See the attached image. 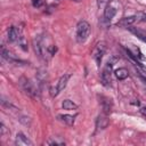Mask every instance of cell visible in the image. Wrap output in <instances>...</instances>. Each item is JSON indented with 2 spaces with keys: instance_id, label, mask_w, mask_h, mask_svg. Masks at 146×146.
I'll return each instance as SVG.
<instances>
[{
  "instance_id": "1",
  "label": "cell",
  "mask_w": 146,
  "mask_h": 146,
  "mask_svg": "<svg viewBox=\"0 0 146 146\" xmlns=\"http://www.w3.org/2000/svg\"><path fill=\"white\" fill-rule=\"evenodd\" d=\"M90 34V25L86 21H81L76 25V40L78 42H84Z\"/></svg>"
},
{
  "instance_id": "2",
  "label": "cell",
  "mask_w": 146,
  "mask_h": 146,
  "mask_svg": "<svg viewBox=\"0 0 146 146\" xmlns=\"http://www.w3.org/2000/svg\"><path fill=\"white\" fill-rule=\"evenodd\" d=\"M112 67H113V63L112 62H107L106 65L103 68L102 72V83L105 87H110L111 86V75H112Z\"/></svg>"
},
{
  "instance_id": "3",
  "label": "cell",
  "mask_w": 146,
  "mask_h": 146,
  "mask_svg": "<svg viewBox=\"0 0 146 146\" xmlns=\"http://www.w3.org/2000/svg\"><path fill=\"white\" fill-rule=\"evenodd\" d=\"M105 51H106V46H105L104 42H99V43L95 47V49H94V51H92V58L95 59V62H96V64H97L98 66H99L100 63H102V58H103Z\"/></svg>"
},
{
  "instance_id": "4",
  "label": "cell",
  "mask_w": 146,
  "mask_h": 146,
  "mask_svg": "<svg viewBox=\"0 0 146 146\" xmlns=\"http://www.w3.org/2000/svg\"><path fill=\"white\" fill-rule=\"evenodd\" d=\"M21 84H22V88L24 89V91L26 94H29L30 96H35L36 95V90L34 88V86L32 84V82L25 78H22L21 79Z\"/></svg>"
},
{
  "instance_id": "5",
  "label": "cell",
  "mask_w": 146,
  "mask_h": 146,
  "mask_svg": "<svg viewBox=\"0 0 146 146\" xmlns=\"http://www.w3.org/2000/svg\"><path fill=\"white\" fill-rule=\"evenodd\" d=\"M15 144L17 146H32L33 143L22 132H18L17 136H16V139H15Z\"/></svg>"
},
{
  "instance_id": "6",
  "label": "cell",
  "mask_w": 146,
  "mask_h": 146,
  "mask_svg": "<svg viewBox=\"0 0 146 146\" xmlns=\"http://www.w3.org/2000/svg\"><path fill=\"white\" fill-rule=\"evenodd\" d=\"M115 14H116V9L113 6H111L110 3H107L105 6V9H104V18H105V21L110 22L115 16Z\"/></svg>"
},
{
  "instance_id": "7",
  "label": "cell",
  "mask_w": 146,
  "mask_h": 146,
  "mask_svg": "<svg viewBox=\"0 0 146 146\" xmlns=\"http://www.w3.org/2000/svg\"><path fill=\"white\" fill-rule=\"evenodd\" d=\"M132 34H135L139 40H141L143 42H146V32L140 30V29H137V27H131V26H128L127 27Z\"/></svg>"
},
{
  "instance_id": "8",
  "label": "cell",
  "mask_w": 146,
  "mask_h": 146,
  "mask_svg": "<svg viewBox=\"0 0 146 146\" xmlns=\"http://www.w3.org/2000/svg\"><path fill=\"white\" fill-rule=\"evenodd\" d=\"M136 21H137V16H136V15H133V16H128V17H124V18H122L121 21H119V22H117V25H119V26H123V27H128V26H130L131 24H133Z\"/></svg>"
},
{
  "instance_id": "9",
  "label": "cell",
  "mask_w": 146,
  "mask_h": 146,
  "mask_svg": "<svg viewBox=\"0 0 146 146\" xmlns=\"http://www.w3.org/2000/svg\"><path fill=\"white\" fill-rule=\"evenodd\" d=\"M19 31L17 30V27L15 26H10L8 30V40L10 42H14L16 40H19Z\"/></svg>"
},
{
  "instance_id": "10",
  "label": "cell",
  "mask_w": 146,
  "mask_h": 146,
  "mask_svg": "<svg viewBox=\"0 0 146 146\" xmlns=\"http://www.w3.org/2000/svg\"><path fill=\"white\" fill-rule=\"evenodd\" d=\"M70 78H71V74H64V75L60 76V79L58 80V83H57V89H58L59 92L65 89V87H66Z\"/></svg>"
},
{
  "instance_id": "11",
  "label": "cell",
  "mask_w": 146,
  "mask_h": 146,
  "mask_svg": "<svg viewBox=\"0 0 146 146\" xmlns=\"http://www.w3.org/2000/svg\"><path fill=\"white\" fill-rule=\"evenodd\" d=\"M108 125V119L105 115H99L96 121V127L98 129H105Z\"/></svg>"
},
{
  "instance_id": "12",
  "label": "cell",
  "mask_w": 146,
  "mask_h": 146,
  "mask_svg": "<svg viewBox=\"0 0 146 146\" xmlns=\"http://www.w3.org/2000/svg\"><path fill=\"white\" fill-rule=\"evenodd\" d=\"M114 74H115L116 79H119V80H124V79L128 78L129 72H128L127 68H124V67H120V68H117V70L114 71Z\"/></svg>"
},
{
  "instance_id": "13",
  "label": "cell",
  "mask_w": 146,
  "mask_h": 146,
  "mask_svg": "<svg viewBox=\"0 0 146 146\" xmlns=\"http://www.w3.org/2000/svg\"><path fill=\"white\" fill-rule=\"evenodd\" d=\"M57 117H58L59 121L64 122V123L67 124V125H72V124L74 123V116H72V115H68V114H60V115H58Z\"/></svg>"
},
{
  "instance_id": "14",
  "label": "cell",
  "mask_w": 146,
  "mask_h": 146,
  "mask_svg": "<svg viewBox=\"0 0 146 146\" xmlns=\"http://www.w3.org/2000/svg\"><path fill=\"white\" fill-rule=\"evenodd\" d=\"M62 106H63L64 110H67V111H72V110H76L78 108V105L75 103H73L72 100H70V99H65L63 102Z\"/></svg>"
},
{
  "instance_id": "15",
  "label": "cell",
  "mask_w": 146,
  "mask_h": 146,
  "mask_svg": "<svg viewBox=\"0 0 146 146\" xmlns=\"http://www.w3.org/2000/svg\"><path fill=\"white\" fill-rule=\"evenodd\" d=\"M47 144L48 145H65V141L64 140H62V139H56V138H51V139H49L48 141H47Z\"/></svg>"
},
{
  "instance_id": "16",
  "label": "cell",
  "mask_w": 146,
  "mask_h": 146,
  "mask_svg": "<svg viewBox=\"0 0 146 146\" xmlns=\"http://www.w3.org/2000/svg\"><path fill=\"white\" fill-rule=\"evenodd\" d=\"M6 133H9V131L6 129L5 124H3V123H1V124H0V136H1V137H5V136H6Z\"/></svg>"
},
{
  "instance_id": "17",
  "label": "cell",
  "mask_w": 146,
  "mask_h": 146,
  "mask_svg": "<svg viewBox=\"0 0 146 146\" xmlns=\"http://www.w3.org/2000/svg\"><path fill=\"white\" fill-rule=\"evenodd\" d=\"M136 16H137V19H140L143 22H146V14L145 13H139Z\"/></svg>"
},
{
  "instance_id": "18",
  "label": "cell",
  "mask_w": 146,
  "mask_h": 146,
  "mask_svg": "<svg viewBox=\"0 0 146 146\" xmlns=\"http://www.w3.org/2000/svg\"><path fill=\"white\" fill-rule=\"evenodd\" d=\"M19 42H21V47L23 48V50H27V47H26V43H25V39L23 36L19 38Z\"/></svg>"
},
{
  "instance_id": "19",
  "label": "cell",
  "mask_w": 146,
  "mask_h": 146,
  "mask_svg": "<svg viewBox=\"0 0 146 146\" xmlns=\"http://www.w3.org/2000/svg\"><path fill=\"white\" fill-rule=\"evenodd\" d=\"M32 3H33V6L34 7H41L42 6V3H43V1L42 0H32Z\"/></svg>"
},
{
  "instance_id": "20",
  "label": "cell",
  "mask_w": 146,
  "mask_h": 146,
  "mask_svg": "<svg viewBox=\"0 0 146 146\" xmlns=\"http://www.w3.org/2000/svg\"><path fill=\"white\" fill-rule=\"evenodd\" d=\"M139 112H140L143 115H145V116H146V107H141V108L139 110Z\"/></svg>"
},
{
  "instance_id": "21",
  "label": "cell",
  "mask_w": 146,
  "mask_h": 146,
  "mask_svg": "<svg viewBox=\"0 0 146 146\" xmlns=\"http://www.w3.org/2000/svg\"><path fill=\"white\" fill-rule=\"evenodd\" d=\"M73 1H76V2H80L81 0H73Z\"/></svg>"
}]
</instances>
